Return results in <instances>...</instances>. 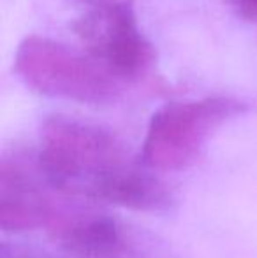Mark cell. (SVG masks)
Listing matches in <instances>:
<instances>
[{"label":"cell","mask_w":257,"mask_h":258,"mask_svg":"<svg viewBox=\"0 0 257 258\" xmlns=\"http://www.w3.org/2000/svg\"><path fill=\"white\" fill-rule=\"evenodd\" d=\"M35 156L49 184L67 197L148 213L171 206V191L153 170L132 162L113 134L92 123L52 116Z\"/></svg>","instance_id":"6da1fadb"},{"label":"cell","mask_w":257,"mask_h":258,"mask_svg":"<svg viewBox=\"0 0 257 258\" xmlns=\"http://www.w3.org/2000/svg\"><path fill=\"white\" fill-rule=\"evenodd\" d=\"M14 72L41 95L79 104H108L120 92L118 79L88 54L41 35H28L18 44Z\"/></svg>","instance_id":"7a4b0ae2"},{"label":"cell","mask_w":257,"mask_h":258,"mask_svg":"<svg viewBox=\"0 0 257 258\" xmlns=\"http://www.w3.org/2000/svg\"><path fill=\"white\" fill-rule=\"evenodd\" d=\"M243 109L240 100L231 97L166 104L150 119L141 163L153 172L187 169L201 155L212 134Z\"/></svg>","instance_id":"3957f363"},{"label":"cell","mask_w":257,"mask_h":258,"mask_svg":"<svg viewBox=\"0 0 257 258\" xmlns=\"http://www.w3.org/2000/svg\"><path fill=\"white\" fill-rule=\"evenodd\" d=\"M86 53L115 79H136L151 67L155 49L127 0L93 6L72 23Z\"/></svg>","instance_id":"277c9868"},{"label":"cell","mask_w":257,"mask_h":258,"mask_svg":"<svg viewBox=\"0 0 257 258\" xmlns=\"http://www.w3.org/2000/svg\"><path fill=\"white\" fill-rule=\"evenodd\" d=\"M59 190L49 184L37 156H4L0 165V227L6 232H27L53 227L64 207Z\"/></svg>","instance_id":"5b68a950"},{"label":"cell","mask_w":257,"mask_h":258,"mask_svg":"<svg viewBox=\"0 0 257 258\" xmlns=\"http://www.w3.org/2000/svg\"><path fill=\"white\" fill-rule=\"evenodd\" d=\"M72 258H122L124 235L113 218L86 209H64L52 227Z\"/></svg>","instance_id":"8992f818"},{"label":"cell","mask_w":257,"mask_h":258,"mask_svg":"<svg viewBox=\"0 0 257 258\" xmlns=\"http://www.w3.org/2000/svg\"><path fill=\"white\" fill-rule=\"evenodd\" d=\"M0 258H52V256L42 255V253H37V251H34V249L20 248V246L2 244Z\"/></svg>","instance_id":"52a82bcc"},{"label":"cell","mask_w":257,"mask_h":258,"mask_svg":"<svg viewBox=\"0 0 257 258\" xmlns=\"http://www.w3.org/2000/svg\"><path fill=\"white\" fill-rule=\"evenodd\" d=\"M229 2L241 18L257 23V0H229Z\"/></svg>","instance_id":"ba28073f"},{"label":"cell","mask_w":257,"mask_h":258,"mask_svg":"<svg viewBox=\"0 0 257 258\" xmlns=\"http://www.w3.org/2000/svg\"><path fill=\"white\" fill-rule=\"evenodd\" d=\"M81 2H90L93 6H100V4H110V2H117V0H81Z\"/></svg>","instance_id":"9c48e42d"}]
</instances>
